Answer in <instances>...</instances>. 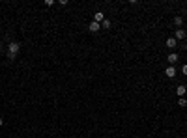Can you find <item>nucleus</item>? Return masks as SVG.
<instances>
[{"instance_id": "3", "label": "nucleus", "mask_w": 187, "mask_h": 138, "mask_svg": "<svg viewBox=\"0 0 187 138\" xmlns=\"http://www.w3.org/2000/svg\"><path fill=\"white\" fill-rule=\"evenodd\" d=\"M183 38H185V30H183V28H178V30L174 32V39L178 41V39H183Z\"/></svg>"}, {"instance_id": "9", "label": "nucleus", "mask_w": 187, "mask_h": 138, "mask_svg": "<svg viewBox=\"0 0 187 138\" xmlns=\"http://www.w3.org/2000/svg\"><path fill=\"white\" fill-rule=\"evenodd\" d=\"M174 24H176V26H181V24H183V19H181L180 15H178V17H174Z\"/></svg>"}, {"instance_id": "1", "label": "nucleus", "mask_w": 187, "mask_h": 138, "mask_svg": "<svg viewBox=\"0 0 187 138\" xmlns=\"http://www.w3.org/2000/svg\"><path fill=\"white\" fill-rule=\"evenodd\" d=\"M19 50H21V45H19L17 41H11V43L8 45V52H9V54H15V56H17Z\"/></svg>"}, {"instance_id": "4", "label": "nucleus", "mask_w": 187, "mask_h": 138, "mask_svg": "<svg viewBox=\"0 0 187 138\" xmlns=\"http://www.w3.org/2000/svg\"><path fill=\"white\" fill-rule=\"evenodd\" d=\"M99 28H101V24L95 23V21H92V23L88 24V30H90V32H99Z\"/></svg>"}, {"instance_id": "5", "label": "nucleus", "mask_w": 187, "mask_h": 138, "mask_svg": "<svg viewBox=\"0 0 187 138\" xmlns=\"http://www.w3.org/2000/svg\"><path fill=\"white\" fill-rule=\"evenodd\" d=\"M94 21H95V23H99V24H101V23H103V21H105V13H103V11H97V13H95V15H94Z\"/></svg>"}, {"instance_id": "11", "label": "nucleus", "mask_w": 187, "mask_h": 138, "mask_svg": "<svg viewBox=\"0 0 187 138\" xmlns=\"http://www.w3.org/2000/svg\"><path fill=\"white\" fill-rule=\"evenodd\" d=\"M101 26H103V28H110V21H109V19H105V21L101 23Z\"/></svg>"}, {"instance_id": "10", "label": "nucleus", "mask_w": 187, "mask_h": 138, "mask_svg": "<svg viewBox=\"0 0 187 138\" xmlns=\"http://www.w3.org/2000/svg\"><path fill=\"white\" fill-rule=\"evenodd\" d=\"M178 105L181 106V108H183V106H187V101H185V97H180V99H178Z\"/></svg>"}, {"instance_id": "13", "label": "nucleus", "mask_w": 187, "mask_h": 138, "mask_svg": "<svg viewBox=\"0 0 187 138\" xmlns=\"http://www.w3.org/2000/svg\"><path fill=\"white\" fill-rule=\"evenodd\" d=\"M2 52H4V45L0 43V54H2Z\"/></svg>"}, {"instance_id": "12", "label": "nucleus", "mask_w": 187, "mask_h": 138, "mask_svg": "<svg viewBox=\"0 0 187 138\" xmlns=\"http://www.w3.org/2000/svg\"><path fill=\"white\" fill-rule=\"evenodd\" d=\"M181 73L187 75V64H185V65H181Z\"/></svg>"}, {"instance_id": "14", "label": "nucleus", "mask_w": 187, "mask_h": 138, "mask_svg": "<svg viewBox=\"0 0 187 138\" xmlns=\"http://www.w3.org/2000/svg\"><path fill=\"white\" fill-rule=\"evenodd\" d=\"M4 125V120H2V117H0V127H2Z\"/></svg>"}, {"instance_id": "6", "label": "nucleus", "mask_w": 187, "mask_h": 138, "mask_svg": "<svg viewBox=\"0 0 187 138\" xmlns=\"http://www.w3.org/2000/svg\"><path fill=\"white\" fill-rule=\"evenodd\" d=\"M166 60H169V65H174L176 62H178V54H176V52L169 54V58H166Z\"/></svg>"}, {"instance_id": "7", "label": "nucleus", "mask_w": 187, "mask_h": 138, "mask_svg": "<svg viewBox=\"0 0 187 138\" xmlns=\"http://www.w3.org/2000/svg\"><path fill=\"white\" fill-rule=\"evenodd\" d=\"M185 91H187V88H185V86H183V84H180V86H178V88H176V93H178L180 97H183V95H185Z\"/></svg>"}, {"instance_id": "8", "label": "nucleus", "mask_w": 187, "mask_h": 138, "mask_svg": "<svg viewBox=\"0 0 187 138\" xmlns=\"http://www.w3.org/2000/svg\"><path fill=\"white\" fill-rule=\"evenodd\" d=\"M176 43H178V41H176L174 38H169V39H166V47H169V49H174Z\"/></svg>"}, {"instance_id": "2", "label": "nucleus", "mask_w": 187, "mask_h": 138, "mask_svg": "<svg viewBox=\"0 0 187 138\" xmlns=\"http://www.w3.org/2000/svg\"><path fill=\"white\" fill-rule=\"evenodd\" d=\"M165 75L169 76V79H174V76H176V69H174V65H166Z\"/></svg>"}]
</instances>
